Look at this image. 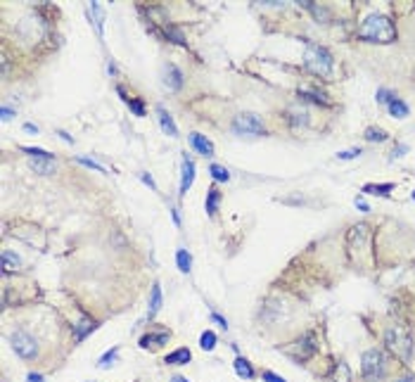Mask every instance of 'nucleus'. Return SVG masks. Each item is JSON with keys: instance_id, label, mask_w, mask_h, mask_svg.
Here are the masks:
<instances>
[{"instance_id": "obj_7", "label": "nucleus", "mask_w": 415, "mask_h": 382, "mask_svg": "<svg viewBox=\"0 0 415 382\" xmlns=\"http://www.w3.org/2000/svg\"><path fill=\"white\" fill-rule=\"evenodd\" d=\"M361 370H363V377H368V380L382 377L384 375V354L380 349H368L361 359Z\"/></svg>"}, {"instance_id": "obj_8", "label": "nucleus", "mask_w": 415, "mask_h": 382, "mask_svg": "<svg viewBox=\"0 0 415 382\" xmlns=\"http://www.w3.org/2000/svg\"><path fill=\"white\" fill-rule=\"evenodd\" d=\"M280 351L301 363L316 354V340H313V335H304V337H299L297 342H292L287 347H280Z\"/></svg>"}, {"instance_id": "obj_39", "label": "nucleus", "mask_w": 415, "mask_h": 382, "mask_svg": "<svg viewBox=\"0 0 415 382\" xmlns=\"http://www.w3.org/2000/svg\"><path fill=\"white\" fill-rule=\"evenodd\" d=\"M0 114H3V119H5V121H7V119H12V116H14V109H10V107H3V109H0Z\"/></svg>"}, {"instance_id": "obj_3", "label": "nucleus", "mask_w": 415, "mask_h": 382, "mask_svg": "<svg viewBox=\"0 0 415 382\" xmlns=\"http://www.w3.org/2000/svg\"><path fill=\"white\" fill-rule=\"evenodd\" d=\"M384 344L392 354H396L401 361H410L413 359V340H410V335L403 330V327L394 325L389 327L387 333H384Z\"/></svg>"}, {"instance_id": "obj_29", "label": "nucleus", "mask_w": 415, "mask_h": 382, "mask_svg": "<svg viewBox=\"0 0 415 382\" xmlns=\"http://www.w3.org/2000/svg\"><path fill=\"white\" fill-rule=\"evenodd\" d=\"M309 12L316 17L318 21H330V12H327V7H323V5H316V3H311V7H309Z\"/></svg>"}, {"instance_id": "obj_46", "label": "nucleus", "mask_w": 415, "mask_h": 382, "mask_svg": "<svg viewBox=\"0 0 415 382\" xmlns=\"http://www.w3.org/2000/svg\"><path fill=\"white\" fill-rule=\"evenodd\" d=\"M399 382H415L413 377H406V380H399Z\"/></svg>"}, {"instance_id": "obj_28", "label": "nucleus", "mask_w": 415, "mask_h": 382, "mask_svg": "<svg viewBox=\"0 0 415 382\" xmlns=\"http://www.w3.org/2000/svg\"><path fill=\"white\" fill-rule=\"evenodd\" d=\"M387 133L382 129H375V126H370V129L366 131V140H370V143H384L387 140Z\"/></svg>"}, {"instance_id": "obj_34", "label": "nucleus", "mask_w": 415, "mask_h": 382, "mask_svg": "<svg viewBox=\"0 0 415 382\" xmlns=\"http://www.w3.org/2000/svg\"><path fill=\"white\" fill-rule=\"evenodd\" d=\"M78 162H81L83 166H88V169H95V171H100V173H104V166H100V164L93 162V159H83V157H81Z\"/></svg>"}, {"instance_id": "obj_18", "label": "nucleus", "mask_w": 415, "mask_h": 382, "mask_svg": "<svg viewBox=\"0 0 415 382\" xmlns=\"http://www.w3.org/2000/svg\"><path fill=\"white\" fill-rule=\"evenodd\" d=\"M19 266H21L19 257H17L14 252H10V249H3V271L14 273V271H19Z\"/></svg>"}, {"instance_id": "obj_32", "label": "nucleus", "mask_w": 415, "mask_h": 382, "mask_svg": "<svg viewBox=\"0 0 415 382\" xmlns=\"http://www.w3.org/2000/svg\"><path fill=\"white\" fill-rule=\"evenodd\" d=\"M117 354H119V349H117V347L109 349V351H107V354H104L102 359H100V368H109L112 363H114V359H117Z\"/></svg>"}, {"instance_id": "obj_6", "label": "nucleus", "mask_w": 415, "mask_h": 382, "mask_svg": "<svg viewBox=\"0 0 415 382\" xmlns=\"http://www.w3.org/2000/svg\"><path fill=\"white\" fill-rule=\"evenodd\" d=\"M368 235H370L368 223H356L351 231H349V235H346V249H349L351 261H356V264L361 261V252H366Z\"/></svg>"}, {"instance_id": "obj_35", "label": "nucleus", "mask_w": 415, "mask_h": 382, "mask_svg": "<svg viewBox=\"0 0 415 382\" xmlns=\"http://www.w3.org/2000/svg\"><path fill=\"white\" fill-rule=\"evenodd\" d=\"M261 377L266 382H285V377H280V375H275V373H270V370H263L261 373Z\"/></svg>"}, {"instance_id": "obj_12", "label": "nucleus", "mask_w": 415, "mask_h": 382, "mask_svg": "<svg viewBox=\"0 0 415 382\" xmlns=\"http://www.w3.org/2000/svg\"><path fill=\"white\" fill-rule=\"evenodd\" d=\"M190 359H192L190 349L180 347V349H176V351H171V354L166 356L164 363H169V366H185V363H190Z\"/></svg>"}, {"instance_id": "obj_37", "label": "nucleus", "mask_w": 415, "mask_h": 382, "mask_svg": "<svg viewBox=\"0 0 415 382\" xmlns=\"http://www.w3.org/2000/svg\"><path fill=\"white\" fill-rule=\"evenodd\" d=\"M211 321H216V323H218V325H221V327H228V321H226L223 316H218V314H211Z\"/></svg>"}, {"instance_id": "obj_36", "label": "nucleus", "mask_w": 415, "mask_h": 382, "mask_svg": "<svg viewBox=\"0 0 415 382\" xmlns=\"http://www.w3.org/2000/svg\"><path fill=\"white\" fill-rule=\"evenodd\" d=\"M361 155V147H353V150H346V152H339L337 157L339 159H353V157H358Z\"/></svg>"}, {"instance_id": "obj_44", "label": "nucleus", "mask_w": 415, "mask_h": 382, "mask_svg": "<svg viewBox=\"0 0 415 382\" xmlns=\"http://www.w3.org/2000/svg\"><path fill=\"white\" fill-rule=\"evenodd\" d=\"M60 136H62L64 140H67V143H74V140H71V136H67V133H64V131H60Z\"/></svg>"}, {"instance_id": "obj_14", "label": "nucleus", "mask_w": 415, "mask_h": 382, "mask_svg": "<svg viewBox=\"0 0 415 382\" xmlns=\"http://www.w3.org/2000/svg\"><path fill=\"white\" fill-rule=\"evenodd\" d=\"M171 337V333L169 330H161V333H147L143 340H140V347L147 349V347H159V344H164L166 340Z\"/></svg>"}, {"instance_id": "obj_10", "label": "nucleus", "mask_w": 415, "mask_h": 382, "mask_svg": "<svg viewBox=\"0 0 415 382\" xmlns=\"http://www.w3.org/2000/svg\"><path fill=\"white\" fill-rule=\"evenodd\" d=\"M195 181V162L190 157H183V178H180V195H185L187 188L192 185Z\"/></svg>"}, {"instance_id": "obj_38", "label": "nucleus", "mask_w": 415, "mask_h": 382, "mask_svg": "<svg viewBox=\"0 0 415 382\" xmlns=\"http://www.w3.org/2000/svg\"><path fill=\"white\" fill-rule=\"evenodd\" d=\"M140 178H143V183H147L152 190H157V185H154V181H152V176H147V173H140Z\"/></svg>"}, {"instance_id": "obj_16", "label": "nucleus", "mask_w": 415, "mask_h": 382, "mask_svg": "<svg viewBox=\"0 0 415 382\" xmlns=\"http://www.w3.org/2000/svg\"><path fill=\"white\" fill-rule=\"evenodd\" d=\"M157 114H159V123H161V129L169 133L171 138L178 136V129H176V121H173V116L166 112L164 107H157Z\"/></svg>"}, {"instance_id": "obj_1", "label": "nucleus", "mask_w": 415, "mask_h": 382, "mask_svg": "<svg viewBox=\"0 0 415 382\" xmlns=\"http://www.w3.org/2000/svg\"><path fill=\"white\" fill-rule=\"evenodd\" d=\"M361 41L370 43H394L396 41V27L394 21L384 14H370L358 29Z\"/></svg>"}, {"instance_id": "obj_43", "label": "nucleus", "mask_w": 415, "mask_h": 382, "mask_svg": "<svg viewBox=\"0 0 415 382\" xmlns=\"http://www.w3.org/2000/svg\"><path fill=\"white\" fill-rule=\"evenodd\" d=\"M24 131H29V133H38V129H36L34 123H24Z\"/></svg>"}, {"instance_id": "obj_25", "label": "nucleus", "mask_w": 415, "mask_h": 382, "mask_svg": "<svg viewBox=\"0 0 415 382\" xmlns=\"http://www.w3.org/2000/svg\"><path fill=\"white\" fill-rule=\"evenodd\" d=\"M218 199H221V192L216 190V188H209V192H207V214H209V216H216Z\"/></svg>"}, {"instance_id": "obj_4", "label": "nucleus", "mask_w": 415, "mask_h": 382, "mask_svg": "<svg viewBox=\"0 0 415 382\" xmlns=\"http://www.w3.org/2000/svg\"><path fill=\"white\" fill-rule=\"evenodd\" d=\"M10 344L17 351V356H21L24 361H34L38 356V342L24 330V327H14L10 333Z\"/></svg>"}, {"instance_id": "obj_40", "label": "nucleus", "mask_w": 415, "mask_h": 382, "mask_svg": "<svg viewBox=\"0 0 415 382\" xmlns=\"http://www.w3.org/2000/svg\"><path fill=\"white\" fill-rule=\"evenodd\" d=\"M356 207H358L361 212H370V207L366 205V199H361V197H356Z\"/></svg>"}, {"instance_id": "obj_26", "label": "nucleus", "mask_w": 415, "mask_h": 382, "mask_svg": "<svg viewBox=\"0 0 415 382\" xmlns=\"http://www.w3.org/2000/svg\"><path fill=\"white\" fill-rule=\"evenodd\" d=\"M176 264H178V268L183 273H190V266H192V259H190V254H187V249H178L176 252Z\"/></svg>"}, {"instance_id": "obj_9", "label": "nucleus", "mask_w": 415, "mask_h": 382, "mask_svg": "<svg viewBox=\"0 0 415 382\" xmlns=\"http://www.w3.org/2000/svg\"><path fill=\"white\" fill-rule=\"evenodd\" d=\"M29 166L36 171V173H41V176H50V173H55L57 164L52 157H38V159H31Z\"/></svg>"}, {"instance_id": "obj_20", "label": "nucleus", "mask_w": 415, "mask_h": 382, "mask_svg": "<svg viewBox=\"0 0 415 382\" xmlns=\"http://www.w3.org/2000/svg\"><path fill=\"white\" fill-rule=\"evenodd\" d=\"M394 190V185L392 183H368V185H363V192H368V195H382V197H387L389 192Z\"/></svg>"}, {"instance_id": "obj_42", "label": "nucleus", "mask_w": 415, "mask_h": 382, "mask_svg": "<svg viewBox=\"0 0 415 382\" xmlns=\"http://www.w3.org/2000/svg\"><path fill=\"white\" fill-rule=\"evenodd\" d=\"M403 152H406V145H399V147H394V152H392V155H394V157H401Z\"/></svg>"}, {"instance_id": "obj_2", "label": "nucleus", "mask_w": 415, "mask_h": 382, "mask_svg": "<svg viewBox=\"0 0 415 382\" xmlns=\"http://www.w3.org/2000/svg\"><path fill=\"white\" fill-rule=\"evenodd\" d=\"M332 55L327 53L323 45H316V43L306 41V55H304V67L309 71H313L316 76H332Z\"/></svg>"}, {"instance_id": "obj_31", "label": "nucleus", "mask_w": 415, "mask_h": 382, "mask_svg": "<svg viewBox=\"0 0 415 382\" xmlns=\"http://www.w3.org/2000/svg\"><path fill=\"white\" fill-rule=\"evenodd\" d=\"M209 171H211V176L216 178V181H230V173H228V169H223V166H218V164H211L209 166Z\"/></svg>"}, {"instance_id": "obj_19", "label": "nucleus", "mask_w": 415, "mask_h": 382, "mask_svg": "<svg viewBox=\"0 0 415 382\" xmlns=\"http://www.w3.org/2000/svg\"><path fill=\"white\" fill-rule=\"evenodd\" d=\"M235 373L240 377H244V380H252V377H254V368H252V363H249L247 359H242V356H237V359H235Z\"/></svg>"}, {"instance_id": "obj_47", "label": "nucleus", "mask_w": 415, "mask_h": 382, "mask_svg": "<svg viewBox=\"0 0 415 382\" xmlns=\"http://www.w3.org/2000/svg\"><path fill=\"white\" fill-rule=\"evenodd\" d=\"M413 199H415V192H413Z\"/></svg>"}, {"instance_id": "obj_21", "label": "nucleus", "mask_w": 415, "mask_h": 382, "mask_svg": "<svg viewBox=\"0 0 415 382\" xmlns=\"http://www.w3.org/2000/svg\"><path fill=\"white\" fill-rule=\"evenodd\" d=\"M117 93H119V95H121V97H124V103L128 105V107H131L133 112H135V114H138V116H145V105H143V100H135V97H128V95H126V93H124V88H121V86H119V88H117Z\"/></svg>"}, {"instance_id": "obj_15", "label": "nucleus", "mask_w": 415, "mask_h": 382, "mask_svg": "<svg viewBox=\"0 0 415 382\" xmlns=\"http://www.w3.org/2000/svg\"><path fill=\"white\" fill-rule=\"evenodd\" d=\"M161 287H159V283H154L152 285V292H150V314H147V318L152 321L154 316L159 314V309H161Z\"/></svg>"}, {"instance_id": "obj_30", "label": "nucleus", "mask_w": 415, "mask_h": 382, "mask_svg": "<svg viewBox=\"0 0 415 382\" xmlns=\"http://www.w3.org/2000/svg\"><path fill=\"white\" fill-rule=\"evenodd\" d=\"M299 93H301V97H309V100H313V103H318V105H330V103H327V97L323 95V93H318V90L301 88Z\"/></svg>"}, {"instance_id": "obj_11", "label": "nucleus", "mask_w": 415, "mask_h": 382, "mask_svg": "<svg viewBox=\"0 0 415 382\" xmlns=\"http://www.w3.org/2000/svg\"><path fill=\"white\" fill-rule=\"evenodd\" d=\"M190 143H192V147L200 152V155L214 157V145H211V140H207V138L202 136V133H190Z\"/></svg>"}, {"instance_id": "obj_22", "label": "nucleus", "mask_w": 415, "mask_h": 382, "mask_svg": "<svg viewBox=\"0 0 415 382\" xmlns=\"http://www.w3.org/2000/svg\"><path fill=\"white\" fill-rule=\"evenodd\" d=\"M95 327H97V323H95V321H88V318H86V321H81L78 325H74V340L81 342L83 337H86L88 333H93Z\"/></svg>"}, {"instance_id": "obj_45", "label": "nucleus", "mask_w": 415, "mask_h": 382, "mask_svg": "<svg viewBox=\"0 0 415 382\" xmlns=\"http://www.w3.org/2000/svg\"><path fill=\"white\" fill-rule=\"evenodd\" d=\"M171 382H187L185 377H180V375H176V377H171Z\"/></svg>"}, {"instance_id": "obj_13", "label": "nucleus", "mask_w": 415, "mask_h": 382, "mask_svg": "<svg viewBox=\"0 0 415 382\" xmlns=\"http://www.w3.org/2000/svg\"><path fill=\"white\" fill-rule=\"evenodd\" d=\"M166 86L171 90H180L183 88V74L176 64H166Z\"/></svg>"}, {"instance_id": "obj_23", "label": "nucleus", "mask_w": 415, "mask_h": 382, "mask_svg": "<svg viewBox=\"0 0 415 382\" xmlns=\"http://www.w3.org/2000/svg\"><path fill=\"white\" fill-rule=\"evenodd\" d=\"M387 107H389V112H392V116H399V119H406V116H408V112H410L408 105L403 103V100H399V97H394Z\"/></svg>"}, {"instance_id": "obj_17", "label": "nucleus", "mask_w": 415, "mask_h": 382, "mask_svg": "<svg viewBox=\"0 0 415 382\" xmlns=\"http://www.w3.org/2000/svg\"><path fill=\"white\" fill-rule=\"evenodd\" d=\"M90 17H93V24H95V29H97V36L102 38L104 36V10L97 3H90Z\"/></svg>"}, {"instance_id": "obj_24", "label": "nucleus", "mask_w": 415, "mask_h": 382, "mask_svg": "<svg viewBox=\"0 0 415 382\" xmlns=\"http://www.w3.org/2000/svg\"><path fill=\"white\" fill-rule=\"evenodd\" d=\"M332 377H335V382H351V370H349V366H346L344 361H339L337 366H335Z\"/></svg>"}, {"instance_id": "obj_41", "label": "nucleus", "mask_w": 415, "mask_h": 382, "mask_svg": "<svg viewBox=\"0 0 415 382\" xmlns=\"http://www.w3.org/2000/svg\"><path fill=\"white\" fill-rule=\"evenodd\" d=\"M26 382H43V375H38V373H31V375L26 377Z\"/></svg>"}, {"instance_id": "obj_5", "label": "nucleus", "mask_w": 415, "mask_h": 382, "mask_svg": "<svg viewBox=\"0 0 415 382\" xmlns=\"http://www.w3.org/2000/svg\"><path fill=\"white\" fill-rule=\"evenodd\" d=\"M233 131L240 133V136H266V126H263V119L254 112H244V114H237L233 119Z\"/></svg>"}, {"instance_id": "obj_33", "label": "nucleus", "mask_w": 415, "mask_h": 382, "mask_svg": "<svg viewBox=\"0 0 415 382\" xmlns=\"http://www.w3.org/2000/svg\"><path fill=\"white\" fill-rule=\"evenodd\" d=\"M394 93H392V90H387V88H380V90H377V103H382V105H389V103H392V100H394Z\"/></svg>"}, {"instance_id": "obj_27", "label": "nucleus", "mask_w": 415, "mask_h": 382, "mask_svg": "<svg viewBox=\"0 0 415 382\" xmlns=\"http://www.w3.org/2000/svg\"><path fill=\"white\" fill-rule=\"evenodd\" d=\"M200 347L204 349V351H211V349L216 347V335H214V330H204V333H202Z\"/></svg>"}]
</instances>
